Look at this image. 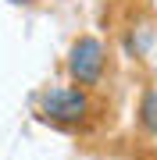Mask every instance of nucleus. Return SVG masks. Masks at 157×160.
I'll list each match as a JSON object with an SVG mask.
<instances>
[{
    "mask_svg": "<svg viewBox=\"0 0 157 160\" xmlns=\"http://www.w3.org/2000/svg\"><path fill=\"white\" fill-rule=\"evenodd\" d=\"M139 125L146 135L157 139V89H146L143 100H139Z\"/></svg>",
    "mask_w": 157,
    "mask_h": 160,
    "instance_id": "obj_3",
    "label": "nucleus"
},
{
    "mask_svg": "<svg viewBox=\"0 0 157 160\" xmlns=\"http://www.w3.org/2000/svg\"><path fill=\"white\" fill-rule=\"evenodd\" d=\"M68 78L82 89H97L104 82V71H107V46L97 39V36H79L68 50Z\"/></svg>",
    "mask_w": 157,
    "mask_h": 160,
    "instance_id": "obj_2",
    "label": "nucleus"
},
{
    "mask_svg": "<svg viewBox=\"0 0 157 160\" xmlns=\"http://www.w3.org/2000/svg\"><path fill=\"white\" fill-rule=\"evenodd\" d=\"M11 4H32V0H11Z\"/></svg>",
    "mask_w": 157,
    "mask_h": 160,
    "instance_id": "obj_4",
    "label": "nucleus"
},
{
    "mask_svg": "<svg viewBox=\"0 0 157 160\" xmlns=\"http://www.w3.org/2000/svg\"><path fill=\"white\" fill-rule=\"evenodd\" d=\"M89 114H93V96L89 89L82 86H54L39 96V118L50 121V125H61V128H79L86 125Z\"/></svg>",
    "mask_w": 157,
    "mask_h": 160,
    "instance_id": "obj_1",
    "label": "nucleus"
}]
</instances>
